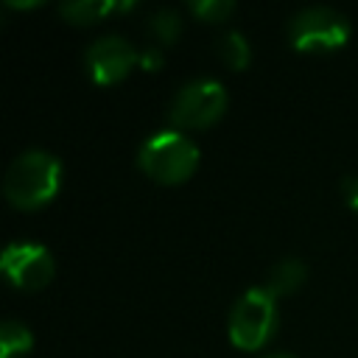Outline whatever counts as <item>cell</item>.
<instances>
[{
    "label": "cell",
    "instance_id": "ba28073f",
    "mask_svg": "<svg viewBox=\"0 0 358 358\" xmlns=\"http://www.w3.org/2000/svg\"><path fill=\"white\" fill-rule=\"evenodd\" d=\"M305 282V263L299 257H282L277 260L268 274H266V288L274 294V296H282V294H294L299 285Z\"/></svg>",
    "mask_w": 358,
    "mask_h": 358
},
{
    "label": "cell",
    "instance_id": "8fae6325",
    "mask_svg": "<svg viewBox=\"0 0 358 358\" xmlns=\"http://www.w3.org/2000/svg\"><path fill=\"white\" fill-rule=\"evenodd\" d=\"M218 56L232 67V70H243L252 59V48H249V39L241 34V31H224L218 36Z\"/></svg>",
    "mask_w": 358,
    "mask_h": 358
},
{
    "label": "cell",
    "instance_id": "9a60e30c",
    "mask_svg": "<svg viewBox=\"0 0 358 358\" xmlns=\"http://www.w3.org/2000/svg\"><path fill=\"white\" fill-rule=\"evenodd\" d=\"M350 207L358 213V176L350 182Z\"/></svg>",
    "mask_w": 358,
    "mask_h": 358
},
{
    "label": "cell",
    "instance_id": "52a82bcc",
    "mask_svg": "<svg viewBox=\"0 0 358 358\" xmlns=\"http://www.w3.org/2000/svg\"><path fill=\"white\" fill-rule=\"evenodd\" d=\"M134 62H140V53L120 34H103V36H98L84 50L87 73L98 84H115V81H120L134 67Z\"/></svg>",
    "mask_w": 358,
    "mask_h": 358
},
{
    "label": "cell",
    "instance_id": "277c9868",
    "mask_svg": "<svg viewBox=\"0 0 358 358\" xmlns=\"http://www.w3.org/2000/svg\"><path fill=\"white\" fill-rule=\"evenodd\" d=\"M227 109V90L218 78L213 76H199L185 81L171 103H168V120L171 129H204L213 120L221 117V112Z\"/></svg>",
    "mask_w": 358,
    "mask_h": 358
},
{
    "label": "cell",
    "instance_id": "9c48e42d",
    "mask_svg": "<svg viewBox=\"0 0 358 358\" xmlns=\"http://www.w3.org/2000/svg\"><path fill=\"white\" fill-rule=\"evenodd\" d=\"M131 6H134V0H123V3H117V0H67V3L59 6V11H62V17H67L70 22L84 25V22H95L98 17H103V14H109V11L131 8Z\"/></svg>",
    "mask_w": 358,
    "mask_h": 358
},
{
    "label": "cell",
    "instance_id": "3957f363",
    "mask_svg": "<svg viewBox=\"0 0 358 358\" xmlns=\"http://www.w3.org/2000/svg\"><path fill=\"white\" fill-rule=\"evenodd\" d=\"M274 324H277V296L266 285H252L235 299L227 319V333L235 347L257 350L271 338Z\"/></svg>",
    "mask_w": 358,
    "mask_h": 358
},
{
    "label": "cell",
    "instance_id": "5b68a950",
    "mask_svg": "<svg viewBox=\"0 0 358 358\" xmlns=\"http://www.w3.org/2000/svg\"><path fill=\"white\" fill-rule=\"evenodd\" d=\"M350 34V20L333 6H305L288 20V39L296 50H338Z\"/></svg>",
    "mask_w": 358,
    "mask_h": 358
},
{
    "label": "cell",
    "instance_id": "7c38bea8",
    "mask_svg": "<svg viewBox=\"0 0 358 358\" xmlns=\"http://www.w3.org/2000/svg\"><path fill=\"white\" fill-rule=\"evenodd\" d=\"M148 31L159 39V42H173L176 36H179V31H182V20H179V14L173 11V8H168V6H162V8H157L151 17H148Z\"/></svg>",
    "mask_w": 358,
    "mask_h": 358
},
{
    "label": "cell",
    "instance_id": "8992f818",
    "mask_svg": "<svg viewBox=\"0 0 358 358\" xmlns=\"http://www.w3.org/2000/svg\"><path fill=\"white\" fill-rule=\"evenodd\" d=\"M0 268L22 291H36L53 277V255L39 241H11L0 255Z\"/></svg>",
    "mask_w": 358,
    "mask_h": 358
},
{
    "label": "cell",
    "instance_id": "4fadbf2b",
    "mask_svg": "<svg viewBox=\"0 0 358 358\" xmlns=\"http://www.w3.org/2000/svg\"><path fill=\"white\" fill-rule=\"evenodd\" d=\"M190 11L207 22H221L235 11L232 0H190Z\"/></svg>",
    "mask_w": 358,
    "mask_h": 358
},
{
    "label": "cell",
    "instance_id": "5bb4252c",
    "mask_svg": "<svg viewBox=\"0 0 358 358\" xmlns=\"http://www.w3.org/2000/svg\"><path fill=\"white\" fill-rule=\"evenodd\" d=\"M140 64H143L145 70H159V64H162V50H159L157 45H148L145 50H140Z\"/></svg>",
    "mask_w": 358,
    "mask_h": 358
},
{
    "label": "cell",
    "instance_id": "2e32d148",
    "mask_svg": "<svg viewBox=\"0 0 358 358\" xmlns=\"http://www.w3.org/2000/svg\"><path fill=\"white\" fill-rule=\"evenodd\" d=\"M260 358H296L291 352H268V355H260Z\"/></svg>",
    "mask_w": 358,
    "mask_h": 358
},
{
    "label": "cell",
    "instance_id": "30bf717a",
    "mask_svg": "<svg viewBox=\"0 0 358 358\" xmlns=\"http://www.w3.org/2000/svg\"><path fill=\"white\" fill-rule=\"evenodd\" d=\"M34 344V336L28 324L17 319H3L0 322V358H22Z\"/></svg>",
    "mask_w": 358,
    "mask_h": 358
},
{
    "label": "cell",
    "instance_id": "6da1fadb",
    "mask_svg": "<svg viewBox=\"0 0 358 358\" xmlns=\"http://www.w3.org/2000/svg\"><path fill=\"white\" fill-rule=\"evenodd\" d=\"M62 179V162L45 148H28L11 159L3 176L6 199L20 210H36L48 204Z\"/></svg>",
    "mask_w": 358,
    "mask_h": 358
},
{
    "label": "cell",
    "instance_id": "7a4b0ae2",
    "mask_svg": "<svg viewBox=\"0 0 358 358\" xmlns=\"http://www.w3.org/2000/svg\"><path fill=\"white\" fill-rule=\"evenodd\" d=\"M137 165L145 176L162 185H176L196 171L199 145L179 129H159L143 140L137 151Z\"/></svg>",
    "mask_w": 358,
    "mask_h": 358
}]
</instances>
